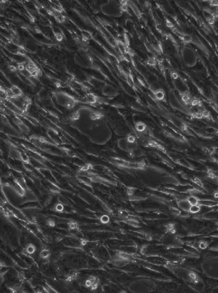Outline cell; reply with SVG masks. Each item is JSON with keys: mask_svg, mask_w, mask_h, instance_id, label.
I'll use <instances>...</instances> for the list:
<instances>
[{"mask_svg": "<svg viewBox=\"0 0 218 293\" xmlns=\"http://www.w3.org/2000/svg\"><path fill=\"white\" fill-rule=\"evenodd\" d=\"M85 136L95 144L102 145L107 143L112 137V131L107 120L100 112L89 127Z\"/></svg>", "mask_w": 218, "mask_h": 293, "instance_id": "cell-1", "label": "cell"}, {"mask_svg": "<svg viewBox=\"0 0 218 293\" xmlns=\"http://www.w3.org/2000/svg\"><path fill=\"white\" fill-rule=\"evenodd\" d=\"M201 272L207 278L218 281V257H208L200 263Z\"/></svg>", "mask_w": 218, "mask_h": 293, "instance_id": "cell-2", "label": "cell"}, {"mask_svg": "<svg viewBox=\"0 0 218 293\" xmlns=\"http://www.w3.org/2000/svg\"><path fill=\"white\" fill-rule=\"evenodd\" d=\"M118 147L126 152H129L134 157H139L142 152L138 141L133 136H126L118 141Z\"/></svg>", "mask_w": 218, "mask_h": 293, "instance_id": "cell-3", "label": "cell"}, {"mask_svg": "<svg viewBox=\"0 0 218 293\" xmlns=\"http://www.w3.org/2000/svg\"><path fill=\"white\" fill-rule=\"evenodd\" d=\"M101 12L105 16L118 18L123 15L124 11L120 3L117 1L110 0L100 6Z\"/></svg>", "mask_w": 218, "mask_h": 293, "instance_id": "cell-4", "label": "cell"}, {"mask_svg": "<svg viewBox=\"0 0 218 293\" xmlns=\"http://www.w3.org/2000/svg\"><path fill=\"white\" fill-rule=\"evenodd\" d=\"M181 58L184 65L188 68L194 67L197 63V55L194 49L188 46H184L181 49Z\"/></svg>", "mask_w": 218, "mask_h": 293, "instance_id": "cell-5", "label": "cell"}, {"mask_svg": "<svg viewBox=\"0 0 218 293\" xmlns=\"http://www.w3.org/2000/svg\"><path fill=\"white\" fill-rule=\"evenodd\" d=\"M156 284L151 279H142L133 282L130 289L133 292H151L155 289Z\"/></svg>", "mask_w": 218, "mask_h": 293, "instance_id": "cell-6", "label": "cell"}, {"mask_svg": "<svg viewBox=\"0 0 218 293\" xmlns=\"http://www.w3.org/2000/svg\"><path fill=\"white\" fill-rule=\"evenodd\" d=\"M56 97L57 98V100L58 101L59 104L61 106H64V107H68L69 106L70 108L71 106H73V100L71 99V97L68 96V94H66V93H61V92H58L56 93Z\"/></svg>", "mask_w": 218, "mask_h": 293, "instance_id": "cell-7", "label": "cell"}, {"mask_svg": "<svg viewBox=\"0 0 218 293\" xmlns=\"http://www.w3.org/2000/svg\"><path fill=\"white\" fill-rule=\"evenodd\" d=\"M80 56V55H77L76 56V62L77 63L79 66H82L83 68H89L92 66V61L91 60L90 58L88 56Z\"/></svg>", "mask_w": 218, "mask_h": 293, "instance_id": "cell-8", "label": "cell"}]
</instances>
